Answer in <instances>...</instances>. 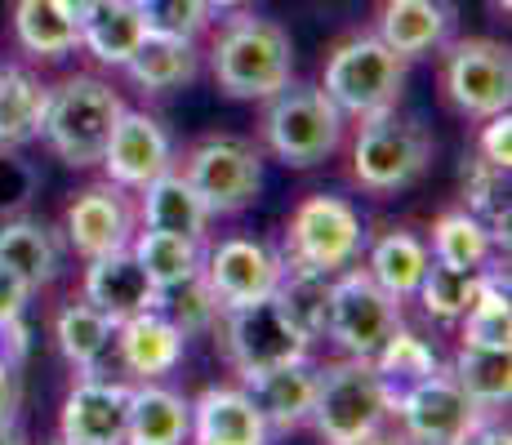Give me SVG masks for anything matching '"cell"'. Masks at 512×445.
<instances>
[{
  "label": "cell",
  "instance_id": "obj_1",
  "mask_svg": "<svg viewBox=\"0 0 512 445\" xmlns=\"http://www.w3.org/2000/svg\"><path fill=\"white\" fill-rule=\"evenodd\" d=\"M392 419V388L379 379L370 361L343 356L334 365H317V401H312V428L326 445H348L370 432H383Z\"/></svg>",
  "mask_w": 512,
  "mask_h": 445
},
{
  "label": "cell",
  "instance_id": "obj_2",
  "mask_svg": "<svg viewBox=\"0 0 512 445\" xmlns=\"http://www.w3.org/2000/svg\"><path fill=\"white\" fill-rule=\"evenodd\" d=\"M125 103L98 76H72L58 89H49V112L41 138L54 147V156L72 170H90L103 161V147L121 121Z\"/></svg>",
  "mask_w": 512,
  "mask_h": 445
},
{
  "label": "cell",
  "instance_id": "obj_3",
  "mask_svg": "<svg viewBox=\"0 0 512 445\" xmlns=\"http://www.w3.org/2000/svg\"><path fill=\"white\" fill-rule=\"evenodd\" d=\"M263 143L294 170L321 165L343 143V112L321 85H281L263 112Z\"/></svg>",
  "mask_w": 512,
  "mask_h": 445
},
{
  "label": "cell",
  "instance_id": "obj_4",
  "mask_svg": "<svg viewBox=\"0 0 512 445\" xmlns=\"http://www.w3.org/2000/svg\"><path fill=\"white\" fill-rule=\"evenodd\" d=\"M294 49L290 36L268 18H232L214 41V81L228 98H272L290 85Z\"/></svg>",
  "mask_w": 512,
  "mask_h": 445
},
{
  "label": "cell",
  "instance_id": "obj_5",
  "mask_svg": "<svg viewBox=\"0 0 512 445\" xmlns=\"http://www.w3.org/2000/svg\"><path fill=\"white\" fill-rule=\"evenodd\" d=\"M406 81V58L392 54L379 36H352L330 54L321 89L343 116H379L392 112Z\"/></svg>",
  "mask_w": 512,
  "mask_h": 445
},
{
  "label": "cell",
  "instance_id": "obj_6",
  "mask_svg": "<svg viewBox=\"0 0 512 445\" xmlns=\"http://www.w3.org/2000/svg\"><path fill=\"white\" fill-rule=\"evenodd\" d=\"M392 419L401 423L406 445H464L490 419V410H481L446 370H437L392 392Z\"/></svg>",
  "mask_w": 512,
  "mask_h": 445
},
{
  "label": "cell",
  "instance_id": "obj_7",
  "mask_svg": "<svg viewBox=\"0 0 512 445\" xmlns=\"http://www.w3.org/2000/svg\"><path fill=\"white\" fill-rule=\"evenodd\" d=\"M219 321H223L219 325L223 356H228V365L241 379L272 370V365L303 361L312 348V339L294 330V321L281 312L277 299H259V303H245V308H223Z\"/></svg>",
  "mask_w": 512,
  "mask_h": 445
},
{
  "label": "cell",
  "instance_id": "obj_8",
  "mask_svg": "<svg viewBox=\"0 0 512 445\" xmlns=\"http://www.w3.org/2000/svg\"><path fill=\"white\" fill-rule=\"evenodd\" d=\"M432 143L415 121H401L397 112H379L361 121V134L352 143V178L366 192H401L428 170Z\"/></svg>",
  "mask_w": 512,
  "mask_h": 445
},
{
  "label": "cell",
  "instance_id": "obj_9",
  "mask_svg": "<svg viewBox=\"0 0 512 445\" xmlns=\"http://www.w3.org/2000/svg\"><path fill=\"white\" fill-rule=\"evenodd\" d=\"M401 325H406L401 321V303L374 281L366 267H343V272H334L326 339L339 343L343 356L370 361Z\"/></svg>",
  "mask_w": 512,
  "mask_h": 445
},
{
  "label": "cell",
  "instance_id": "obj_10",
  "mask_svg": "<svg viewBox=\"0 0 512 445\" xmlns=\"http://www.w3.org/2000/svg\"><path fill=\"white\" fill-rule=\"evenodd\" d=\"M361 245H366V227L343 196H308L285 232V263L343 272L357 263Z\"/></svg>",
  "mask_w": 512,
  "mask_h": 445
},
{
  "label": "cell",
  "instance_id": "obj_11",
  "mask_svg": "<svg viewBox=\"0 0 512 445\" xmlns=\"http://www.w3.org/2000/svg\"><path fill=\"white\" fill-rule=\"evenodd\" d=\"M183 178L201 196L210 219L214 214H241L263 187V161L241 138H205L187 152Z\"/></svg>",
  "mask_w": 512,
  "mask_h": 445
},
{
  "label": "cell",
  "instance_id": "obj_12",
  "mask_svg": "<svg viewBox=\"0 0 512 445\" xmlns=\"http://www.w3.org/2000/svg\"><path fill=\"white\" fill-rule=\"evenodd\" d=\"M446 98L455 112L486 121V116L508 112L512 103V58L499 41H459L446 54Z\"/></svg>",
  "mask_w": 512,
  "mask_h": 445
},
{
  "label": "cell",
  "instance_id": "obj_13",
  "mask_svg": "<svg viewBox=\"0 0 512 445\" xmlns=\"http://www.w3.org/2000/svg\"><path fill=\"white\" fill-rule=\"evenodd\" d=\"M285 272V254H277L272 245L250 241V236H232L219 241L205 254V285L219 299V308H245V303L272 299Z\"/></svg>",
  "mask_w": 512,
  "mask_h": 445
},
{
  "label": "cell",
  "instance_id": "obj_14",
  "mask_svg": "<svg viewBox=\"0 0 512 445\" xmlns=\"http://www.w3.org/2000/svg\"><path fill=\"white\" fill-rule=\"evenodd\" d=\"M130 423V383L81 374L58 410V437L72 445H125Z\"/></svg>",
  "mask_w": 512,
  "mask_h": 445
},
{
  "label": "cell",
  "instance_id": "obj_15",
  "mask_svg": "<svg viewBox=\"0 0 512 445\" xmlns=\"http://www.w3.org/2000/svg\"><path fill=\"white\" fill-rule=\"evenodd\" d=\"M107 183L125 187V192H143L156 174L174 170V147L170 134L161 130V121L147 112H121L112 138L103 147V161Z\"/></svg>",
  "mask_w": 512,
  "mask_h": 445
},
{
  "label": "cell",
  "instance_id": "obj_16",
  "mask_svg": "<svg viewBox=\"0 0 512 445\" xmlns=\"http://www.w3.org/2000/svg\"><path fill=\"white\" fill-rule=\"evenodd\" d=\"M81 299L103 312L112 325H121L139 312L161 308L165 294L152 285V276L143 272L134 250H112V254H103V259H90L85 281H81Z\"/></svg>",
  "mask_w": 512,
  "mask_h": 445
},
{
  "label": "cell",
  "instance_id": "obj_17",
  "mask_svg": "<svg viewBox=\"0 0 512 445\" xmlns=\"http://www.w3.org/2000/svg\"><path fill=\"white\" fill-rule=\"evenodd\" d=\"M67 241L85 263L103 259L112 250H130L134 241V210L125 201V187L94 183L67 210Z\"/></svg>",
  "mask_w": 512,
  "mask_h": 445
},
{
  "label": "cell",
  "instance_id": "obj_18",
  "mask_svg": "<svg viewBox=\"0 0 512 445\" xmlns=\"http://www.w3.org/2000/svg\"><path fill=\"white\" fill-rule=\"evenodd\" d=\"M187 445H272V428L245 388H205L192 401Z\"/></svg>",
  "mask_w": 512,
  "mask_h": 445
},
{
  "label": "cell",
  "instance_id": "obj_19",
  "mask_svg": "<svg viewBox=\"0 0 512 445\" xmlns=\"http://www.w3.org/2000/svg\"><path fill=\"white\" fill-rule=\"evenodd\" d=\"M241 388L254 397L259 414L268 419L272 437L277 432H294L312 419V401H317V365L303 356V361L290 365H272L263 374H250L241 379Z\"/></svg>",
  "mask_w": 512,
  "mask_h": 445
},
{
  "label": "cell",
  "instance_id": "obj_20",
  "mask_svg": "<svg viewBox=\"0 0 512 445\" xmlns=\"http://www.w3.org/2000/svg\"><path fill=\"white\" fill-rule=\"evenodd\" d=\"M112 343H116V352H121L125 370L139 374V379H165V374H174L187 352V334L161 308L121 321Z\"/></svg>",
  "mask_w": 512,
  "mask_h": 445
},
{
  "label": "cell",
  "instance_id": "obj_21",
  "mask_svg": "<svg viewBox=\"0 0 512 445\" xmlns=\"http://www.w3.org/2000/svg\"><path fill=\"white\" fill-rule=\"evenodd\" d=\"M192 437V401L165 388L161 379H143L130 388V423L125 445H187Z\"/></svg>",
  "mask_w": 512,
  "mask_h": 445
},
{
  "label": "cell",
  "instance_id": "obj_22",
  "mask_svg": "<svg viewBox=\"0 0 512 445\" xmlns=\"http://www.w3.org/2000/svg\"><path fill=\"white\" fill-rule=\"evenodd\" d=\"M450 32V9L441 0H388L379 14V41L401 58L432 54Z\"/></svg>",
  "mask_w": 512,
  "mask_h": 445
},
{
  "label": "cell",
  "instance_id": "obj_23",
  "mask_svg": "<svg viewBox=\"0 0 512 445\" xmlns=\"http://www.w3.org/2000/svg\"><path fill=\"white\" fill-rule=\"evenodd\" d=\"M143 223L156 227V232H174V236L205 241L210 210L201 205V196L192 192V183H187L179 170H165L143 187Z\"/></svg>",
  "mask_w": 512,
  "mask_h": 445
},
{
  "label": "cell",
  "instance_id": "obj_24",
  "mask_svg": "<svg viewBox=\"0 0 512 445\" xmlns=\"http://www.w3.org/2000/svg\"><path fill=\"white\" fill-rule=\"evenodd\" d=\"M0 263L14 267L32 290H45L63 267V245H58L54 227L41 219H14L0 227Z\"/></svg>",
  "mask_w": 512,
  "mask_h": 445
},
{
  "label": "cell",
  "instance_id": "obj_25",
  "mask_svg": "<svg viewBox=\"0 0 512 445\" xmlns=\"http://www.w3.org/2000/svg\"><path fill=\"white\" fill-rule=\"evenodd\" d=\"M143 41H147V23L134 0H98L94 18L81 27V45L103 67H125L139 54Z\"/></svg>",
  "mask_w": 512,
  "mask_h": 445
},
{
  "label": "cell",
  "instance_id": "obj_26",
  "mask_svg": "<svg viewBox=\"0 0 512 445\" xmlns=\"http://www.w3.org/2000/svg\"><path fill=\"white\" fill-rule=\"evenodd\" d=\"M272 299L281 303V312L294 321V330L308 334L312 343L326 339L330 325V299H334V272L321 267H303V263H285L281 285Z\"/></svg>",
  "mask_w": 512,
  "mask_h": 445
},
{
  "label": "cell",
  "instance_id": "obj_27",
  "mask_svg": "<svg viewBox=\"0 0 512 445\" xmlns=\"http://www.w3.org/2000/svg\"><path fill=\"white\" fill-rule=\"evenodd\" d=\"M49 112V85H41L23 67H5V89H0V152L36 143L45 130Z\"/></svg>",
  "mask_w": 512,
  "mask_h": 445
},
{
  "label": "cell",
  "instance_id": "obj_28",
  "mask_svg": "<svg viewBox=\"0 0 512 445\" xmlns=\"http://www.w3.org/2000/svg\"><path fill=\"white\" fill-rule=\"evenodd\" d=\"M134 259L143 263V272L152 276L156 290H174V285L201 276L205 267V245L192 241V236H174V232H156V227H143L130 241Z\"/></svg>",
  "mask_w": 512,
  "mask_h": 445
},
{
  "label": "cell",
  "instance_id": "obj_29",
  "mask_svg": "<svg viewBox=\"0 0 512 445\" xmlns=\"http://www.w3.org/2000/svg\"><path fill=\"white\" fill-rule=\"evenodd\" d=\"M428 263H432V254H428V245H423L415 232H388V236H379V241L370 245L366 272L397 303H406V299H415V290H419L423 272H428Z\"/></svg>",
  "mask_w": 512,
  "mask_h": 445
},
{
  "label": "cell",
  "instance_id": "obj_30",
  "mask_svg": "<svg viewBox=\"0 0 512 445\" xmlns=\"http://www.w3.org/2000/svg\"><path fill=\"white\" fill-rule=\"evenodd\" d=\"M130 81L147 89V94H170L179 85H192L201 72V58H196L192 41H165V36H147L139 45V54L125 63Z\"/></svg>",
  "mask_w": 512,
  "mask_h": 445
},
{
  "label": "cell",
  "instance_id": "obj_31",
  "mask_svg": "<svg viewBox=\"0 0 512 445\" xmlns=\"http://www.w3.org/2000/svg\"><path fill=\"white\" fill-rule=\"evenodd\" d=\"M54 339H58V352H63L81 374H98V361H103L107 348H112V339H116V325L81 299V303H67V308L58 312Z\"/></svg>",
  "mask_w": 512,
  "mask_h": 445
},
{
  "label": "cell",
  "instance_id": "obj_32",
  "mask_svg": "<svg viewBox=\"0 0 512 445\" xmlns=\"http://www.w3.org/2000/svg\"><path fill=\"white\" fill-rule=\"evenodd\" d=\"M490 272H495V267L472 272V267H450V263L432 259L428 272H423V281H419V290H415V299L423 303V312H428L432 321L450 325V321H459V316L472 308V299H477L481 285L490 281Z\"/></svg>",
  "mask_w": 512,
  "mask_h": 445
},
{
  "label": "cell",
  "instance_id": "obj_33",
  "mask_svg": "<svg viewBox=\"0 0 512 445\" xmlns=\"http://www.w3.org/2000/svg\"><path fill=\"white\" fill-rule=\"evenodd\" d=\"M428 254L437 263L481 272V267L490 263V254H495V232H490L486 219H477L472 210H450V214H441V219L432 223Z\"/></svg>",
  "mask_w": 512,
  "mask_h": 445
},
{
  "label": "cell",
  "instance_id": "obj_34",
  "mask_svg": "<svg viewBox=\"0 0 512 445\" xmlns=\"http://www.w3.org/2000/svg\"><path fill=\"white\" fill-rule=\"evenodd\" d=\"M450 379L468 392L481 410H504L512 401V356L499 348H459Z\"/></svg>",
  "mask_w": 512,
  "mask_h": 445
},
{
  "label": "cell",
  "instance_id": "obj_35",
  "mask_svg": "<svg viewBox=\"0 0 512 445\" xmlns=\"http://www.w3.org/2000/svg\"><path fill=\"white\" fill-rule=\"evenodd\" d=\"M464 325V348H499L512 352V303H508V276L490 272L472 308L459 316Z\"/></svg>",
  "mask_w": 512,
  "mask_h": 445
},
{
  "label": "cell",
  "instance_id": "obj_36",
  "mask_svg": "<svg viewBox=\"0 0 512 445\" xmlns=\"http://www.w3.org/2000/svg\"><path fill=\"white\" fill-rule=\"evenodd\" d=\"M14 32H18V45L36 58H63L81 45V32L58 14L54 0H18L14 5Z\"/></svg>",
  "mask_w": 512,
  "mask_h": 445
},
{
  "label": "cell",
  "instance_id": "obj_37",
  "mask_svg": "<svg viewBox=\"0 0 512 445\" xmlns=\"http://www.w3.org/2000/svg\"><path fill=\"white\" fill-rule=\"evenodd\" d=\"M370 365L379 370V379L388 383L392 392L410 388V383H419V379H428V374H437V370H441L437 352H432L415 330H406V325H401V330L392 334V339L370 356Z\"/></svg>",
  "mask_w": 512,
  "mask_h": 445
},
{
  "label": "cell",
  "instance_id": "obj_38",
  "mask_svg": "<svg viewBox=\"0 0 512 445\" xmlns=\"http://www.w3.org/2000/svg\"><path fill=\"white\" fill-rule=\"evenodd\" d=\"M464 196L468 210L495 232V245H508V170L490 165L486 156H472L464 165Z\"/></svg>",
  "mask_w": 512,
  "mask_h": 445
},
{
  "label": "cell",
  "instance_id": "obj_39",
  "mask_svg": "<svg viewBox=\"0 0 512 445\" xmlns=\"http://www.w3.org/2000/svg\"><path fill=\"white\" fill-rule=\"evenodd\" d=\"M139 9L147 36H165V41H196L214 14L205 0H147Z\"/></svg>",
  "mask_w": 512,
  "mask_h": 445
},
{
  "label": "cell",
  "instance_id": "obj_40",
  "mask_svg": "<svg viewBox=\"0 0 512 445\" xmlns=\"http://www.w3.org/2000/svg\"><path fill=\"white\" fill-rule=\"evenodd\" d=\"M161 312L170 316L174 325L192 339V334H205V330H214V321H219V299L210 294V285H205V276H192V281H183V285H174V290H165V303H161Z\"/></svg>",
  "mask_w": 512,
  "mask_h": 445
},
{
  "label": "cell",
  "instance_id": "obj_41",
  "mask_svg": "<svg viewBox=\"0 0 512 445\" xmlns=\"http://www.w3.org/2000/svg\"><path fill=\"white\" fill-rule=\"evenodd\" d=\"M477 156H486V161L499 165V170H512V116L508 112L486 116V125H481Z\"/></svg>",
  "mask_w": 512,
  "mask_h": 445
},
{
  "label": "cell",
  "instance_id": "obj_42",
  "mask_svg": "<svg viewBox=\"0 0 512 445\" xmlns=\"http://www.w3.org/2000/svg\"><path fill=\"white\" fill-rule=\"evenodd\" d=\"M18 397H23V388H18V365L0 356V423H9L18 414Z\"/></svg>",
  "mask_w": 512,
  "mask_h": 445
},
{
  "label": "cell",
  "instance_id": "obj_43",
  "mask_svg": "<svg viewBox=\"0 0 512 445\" xmlns=\"http://www.w3.org/2000/svg\"><path fill=\"white\" fill-rule=\"evenodd\" d=\"M54 5H58V14H63L67 23L76 27V32H81V27H85V23H90V18H94L98 0H54Z\"/></svg>",
  "mask_w": 512,
  "mask_h": 445
},
{
  "label": "cell",
  "instance_id": "obj_44",
  "mask_svg": "<svg viewBox=\"0 0 512 445\" xmlns=\"http://www.w3.org/2000/svg\"><path fill=\"white\" fill-rule=\"evenodd\" d=\"M464 445H512V432H508L499 419H486V423H481V428L472 432V437H468Z\"/></svg>",
  "mask_w": 512,
  "mask_h": 445
},
{
  "label": "cell",
  "instance_id": "obj_45",
  "mask_svg": "<svg viewBox=\"0 0 512 445\" xmlns=\"http://www.w3.org/2000/svg\"><path fill=\"white\" fill-rule=\"evenodd\" d=\"M0 445H27V441H23V432L14 428V419L0 423Z\"/></svg>",
  "mask_w": 512,
  "mask_h": 445
},
{
  "label": "cell",
  "instance_id": "obj_46",
  "mask_svg": "<svg viewBox=\"0 0 512 445\" xmlns=\"http://www.w3.org/2000/svg\"><path fill=\"white\" fill-rule=\"evenodd\" d=\"M348 445H397L392 437H383V432H370V437H361V441H348Z\"/></svg>",
  "mask_w": 512,
  "mask_h": 445
},
{
  "label": "cell",
  "instance_id": "obj_47",
  "mask_svg": "<svg viewBox=\"0 0 512 445\" xmlns=\"http://www.w3.org/2000/svg\"><path fill=\"white\" fill-rule=\"evenodd\" d=\"M205 5H210V9H241L245 0H205Z\"/></svg>",
  "mask_w": 512,
  "mask_h": 445
},
{
  "label": "cell",
  "instance_id": "obj_48",
  "mask_svg": "<svg viewBox=\"0 0 512 445\" xmlns=\"http://www.w3.org/2000/svg\"><path fill=\"white\" fill-rule=\"evenodd\" d=\"M495 5H504V9H512V0H495Z\"/></svg>",
  "mask_w": 512,
  "mask_h": 445
},
{
  "label": "cell",
  "instance_id": "obj_49",
  "mask_svg": "<svg viewBox=\"0 0 512 445\" xmlns=\"http://www.w3.org/2000/svg\"><path fill=\"white\" fill-rule=\"evenodd\" d=\"M0 89H5V67H0Z\"/></svg>",
  "mask_w": 512,
  "mask_h": 445
},
{
  "label": "cell",
  "instance_id": "obj_50",
  "mask_svg": "<svg viewBox=\"0 0 512 445\" xmlns=\"http://www.w3.org/2000/svg\"><path fill=\"white\" fill-rule=\"evenodd\" d=\"M58 445H72V441H63V437H58Z\"/></svg>",
  "mask_w": 512,
  "mask_h": 445
},
{
  "label": "cell",
  "instance_id": "obj_51",
  "mask_svg": "<svg viewBox=\"0 0 512 445\" xmlns=\"http://www.w3.org/2000/svg\"><path fill=\"white\" fill-rule=\"evenodd\" d=\"M134 5H147V0H134Z\"/></svg>",
  "mask_w": 512,
  "mask_h": 445
}]
</instances>
